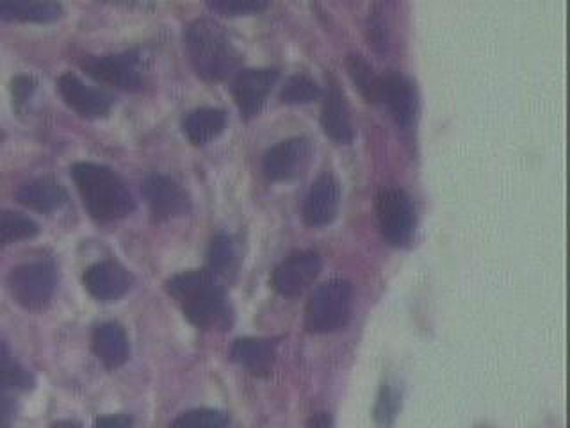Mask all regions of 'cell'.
Here are the masks:
<instances>
[{
  "label": "cell",
  "instance_id": "1",
  "mask_svg": "<svg viewBox=\"0 0 570 428\" xmlns=\"http://www.w3.org/2000/svg\"><path fill=\"white\" fill-rule=\"evenodd\" d=\"M72 179L83 196L84 205L97 222H115L135 211V199L126 182L111 168L95 163H75Z\"/></svg>",
  "mask_w": 570,
  "mask_h": 428
},
{
  "label": "cell",
  "instance_id": "2",
  "mask_svg": "<svg viewBox=\"0 0 570 428\" xmlns=\"http://www.w3.org/2000/svg\"><path fill=\"white\" fill-rule=\"evenodd\" d=\"M168 293L181 303L187 320L200 329L227 325V297L209 270L186 271L168 280Z\"/></svg>",
  "mask_w": 570,
  "mask_h": 428
},
{
  "label": "cell",
  "instance_id": "3",
  "mask_svg": "<svg viewBox=\"0 0 570 428\" xmlns=\"http://www.w3.org/2000/svg\"><path fill=\"white\" fill-rule=\"evenodd\" d=\"M186 49L191 65L207 83H219L241 65V54L222 25L214 20H195L186 29Z\"/></svg>",
  "mask_w": 570,
  "mask_h": 428
},
{
  "label": "cell",
  "instance_id": "4",
  "mask_svg": "<svg viewBox=\"0 0 570 428\" xmlns=\"http://www.w3.org/2000/svg\"><path fill=\"white\" fill-rule=\"evenodd\" d=\"M353 288L348 280L335 279L312 293L305 312V325L314 334H330L348 325L352 318Z\"/></svg>",
  "mask_w": 570,
  "mask_h": 428
},
{
  "label": "cell",
  "instance_id": "5",
  "mask_svg": "<svg viewBox=\"0 0 570 428\" xmlns=\"http://www.w3.org/2000/svg\"><path fill=\"white\" fill-rule=\"evenodd\" d=\"M57 271L54 263H24L17 266L8 277V288L14 302L28 311H43L56 293Z\"/></svg>",
  "mask_w": 570,
  "mask_h": 428
},
{
  "label": "cell",
  "instance_id": "6",
  "mask_svg": "<svg viewBox=\"0 0 570 428\" xmlns=\"http://www.w3.org/2000/svg\"><path fill=\"white\" fill-rule=\"evenodd\" d=\"M83 68L98 83L109 84L123 92H140L144 88L143 66L136 52L89 56L84 61Z\"/></svg>",
  "mask_w": 570,
  "mask_h": 428
},
{
  "label": "cell",
  "instance_id": "7",
  "mask_svg": "<svg viewBox=\"0 0 570 428\" xmlns=\"http://www.w3.org/2000/svg\"><path fill=\"white\" fill-rule=\"evenodd\" d=\"M376 213L385 239L395 247H405L416 231V210L410 196L401 190H384L376 199Z\"/></svg>",
  "mask_w": 570,
  "mask_h": 428
},
{
  "label": "cell",
  "instance_id": "8",
  "mask_svg": "<svg viewBox=\"0 0 570 428\" xmlns=\"http://www.w3.org/2000/svg\"><path fill=\"white\" fill-rule=\"evenodd\" d=\"M312 156L314 147L309 138H289L266 152L262 170L269 181H292L303 175L306 168L311 167Z\"/></svg>",
  "mask_w": 570,
  "mask_h": 428
},
{
  "label": "cell",
  "instance_id": "9",
  "mask_svg": "<svg viewBox=\"0 0 570 428\" xmlns=\"http://www.w3.org/2000/svg\"><path fill=\"white\" fill-rule=\"evenodd\" d=\"M143 196L149 202L153 218L159 222L190 213L191 201L186 190L168 175L152 173L143 182Z\"/></svg>",
  "mask_w": 570,
  "mask_h": 428
},
{
  "label": "cell",
  "instance_id": "10",
  "mask_svg": "<svg viewBox=\"0 0 570 428\" xmlns=\"http://www.w3.org/2000/svg\"><path fill=\"white\" fill-rule=\"evenodd\" d=\"M321 257L315 252H294L273 271V288L283 297H298L318 279Z\"/></svg>",
  "mask_w": 570,
  "mask_h": 428
},
{
  "label": "cell",
  "instance_id": "11",
  "mask_svg": "<svg viewBox=\"0 0 570 428\" xmlns=\"http://www.w3.org/2000/svg\"><path fill=\"white\" fill-rule=\"evenodd\" d=\"M277 81H279V71L273 68H248L236 75L233 95L243 117H256L268 100Z\"/></svg>",
  "mask_w": 570,
  "mask_h": 428
},
{
  "label": "cell",
  "instance_id": "12",
  "mask_svg": "<svg viewBox=\"0 0 570 428\" xmlns=\"http://www.w3.org/2000/svg\"><path fill=\"white\" fill-rule=\"evenodd\" d=\"M61 97L77 115L84 118H104L112 107L111 95L104 89L92 88L74 74L61 75L57 79Z\"/></svg>",
  "mask_w": 570,
  "mask_h": 428
},
{
  "label": "cell",
  "instance_id": "13",
  "mask_svg": "<svg viewBox=\"0 0 570 428\" xmlns=\"http://www.w3.org/2000/svg\"><path fill=\"white\" fill-rule=\"evenodd\" d=\"M341 204V186L332 173H323L315 179L305 202H303V220L311 227H325L337 216Z\"/></svg>",
  "mask_w": 570,
  "mask_h": 428
},
{
  "label": "cell",
  "instance_id": "14",
  "mask_svg": "<svg viewBox=\"0 0 570 428\" xmlns=\"http://www.w3.org/2000/svg\"><path fill=\"white\" fill-rule=\"evenodd\" d=\"M84 286L100 302H115L129 291L132 279L120 263L103 261L89 266L84 274Z\"/></svg>",
  "mask_w": 570,
  "mask_h": 428
},
{
  "label": "cell",
  "instance_id": "15",
  "mask_svg": "<svg viewBox=\"0 0 570 428\" xmlns=\"http://www.w3.org/2000/svg\"><path fill=\"white\" fill-rule=\"evenodd\" d=\"M381 103L389 106L392 118L404 131L412 127L418 117V92L412 81L401 74L384 77Z\"/></svg>",
  "mask_w": 570,
  "mask_h": 428
},
{
  "label": "cell",
  "instance_id": "16",
  "mask_svg": "<svg viewBox=\"0 0 570 428\" xmlns=\"http://www.w3.org/2000/svg\"><path fill=\"white\" fill-rule=\"evenodd\" d=\"M321 126L330 140L338 145H349L355 140V127H353L352 111L348 103L337 84H332L323 104Z\"/></svg>",
  "mask_w": 570,
  "mask_h": 428
},
{
  "label": "cell",
  "instance_id": "17",
  "mask_svg": "<svg viewBox=\"0 0 570 428\" xmlns=\"http://www.w3.org/2000/svg\"><path fill=\"white\" fill-rule=\"evenodd\" d=\"M17 201L29 210L49 214L61 210L68 202V193L56 179L37 178L20 186L17 191Z\"/></svg>",
  "mask_w": 570,
  "mask_h": 428
},
{
  "label": "cell",
  "instance_id": "18",
  "mask_svg": "<svg viewBox=\"0 0 570 428\" xmlns=\"http://www.w3.org/2000/svg\"><path fill=\"white\" fill-rule=\"evenodd\" d=\"M230 357L234 363L254 373L257 377H265L273 370L275 345L268 340H257V338H243L234 343L230 349Z\"/></svg>",
  "mask_w": 570,
  "mask_h": 428
},
{
  "label": "cell",
  "instance_id": "19",
  "mask_svg": "<svg viewBox=\"0 0 570 428\" xmlns=\"http://www.w3.org/2000/svg\"><path fill=\"white\" fill-rule=\"evenodd\" d=\"M94 352L106 368H120L129 359L130 346L127 334L118 323H103L94 334Z\"/></svg>",
  "mask_w": 570,
  "mask_h": 428
},
{
  "label": "cell",
  "instance_id": "20",
  "mask_svg": "<svg viewBox=\"0 0 570 428\" xmlns=\"http://www.w3.org/2000/svg\"><path fill=\"white\" fill-rule=\"evenodd\" d=\"M225 126H227L225 111L216 109V107H200L184 118L182 129H184L187 140L200 147V145H207L214 138H218Z\"/></svg>",
  "mask_w": 570,
  "mask_h": 428
},
{
  "label": "cell",
  "instance_id": "21",
  "mask_svg": "<svg viewBox=\"0 0 570 428\" xmlns=\"http://www.w3.org/2000/svg\"><path fill=\"white\" fill-rule=\"evenodd\" d=\"M63 8L56 2H33V0H0V19L10 22H33L49 24L56 22Z\"/></svg>",
  "mask_w": 570,
  "mask_h": 428
},
{
  "label": "cell",
  "instance_id": "22",
  "mask_svg": "<svg viewBox=\"0 0 570 428\" xmlns=\"http://www.w3.org/2000/svg\"><path fill=\"white\" fill-rule=\"evenodd\" d=\"M34 386V378L22 364L14 361L10 346L0 341V395L28 392Z\"/></svg>",
  "mask_w": 570,
  "mask_h": 428
},
{
  "label": "cell",
  "instance_id": "23",
  "mask_svg": "<svg viewBox=\"0 0 570 428\" xmlns=\"http://www.w3.org/2000/svg\"><path fill=\"white\" fill-rule=\"evenodd\" d=\"M348 74L352 77L353 84L357 86L367 103H381V94H384V77L376 75L372 63L366 61V57L352 54L348 57Z\"/></svg>",
  "mask_w": 570,
  "mask_h": 428
},
{
  "label": "cell",
  "instance_id": "24",
  "mask_svg": "<svg viewBox=\"0 0 570 428\" xmlns=\"http://www.w3.org/2000/svg\"><path fill=\"white\" fill-rule=\"evenodd\" d=\"M40 233V225L25 214L0 210V248L31 239Z\"/></svg>",
  "mask_w": 570,
  "mask_h": 428
},
{
  "label": "cell",
  "instance_id": "25",
  "mask_svg": "<svg viewBox=\"0 0 570 428\" xmlns=\"http://www.w3.org/2000/svg\"><path fill=\"white\" fill-rule=\"evenodd\" d=\"M320 97V86L314 81L305 77V75H294V77H291L283 86L282 94H280L282 103L294 104V106L314 103Z\"/></svg>",
  "mask_w": 570,
  "mask_h": 428
},
{
  "label": "cell",
  "instance_id": "26",
  "mask_svg": "<svg viewBox=\"0 0 570 428\" xmlns=\"http://www.w3.org/2000/svg\"><path fill=\"white\" fill-rule=\"evenodd\" d=\"M228 416L223 410L195 409L173 421L170 428H227Z\"/></svg>",
  "mask_w": 570,
  "mask_h": 428
},
{
  "label": "cell",
  "instance_id": "27",
  "mask_svg": "<svg viewBox=\"0 0 570 428\" xmlns=\"http://www.w3.org/2000/svg\"><path fill=\"white\" fill-rule=\"evenodd\" d=\"M236 259V248L227 234H218L209 247V271L213 275L227 274Z\"/></svg>",
  "mask_w": 570,
  "mask_h": 428
},
{
  "label": "cell",
  "instance_id": "28",
  "mask_svg": "<svg viewBox=\"0 0 570 428\" xmlns=\"http://www.w3.org/2000/svg\"><path fill=\"white\" fill-rule=\"evenodd\" d=\"M209 8L225 17H248V14L265 11L268 2L265 0H214V2H209Z\"/></svg>",
  "mask_w": 570,
  "mask_h": 428
},
{
  "label": "cell",
  "instance_id": "29",
  "mask_svg": "<svg viewBox=\"0 0 570 428\" xmlns=\"http://www.w3.org/2000/svg\"><path fill=\"white\" fill-rule=\"evenodd\" d=\"M396 410H398V395H396L392 389H385L381 392L380 400H378V407H376V419H378V424L387 425L392 424V419H395Z\"/></svg>",
  "mask_w": 570,
  "mask_h": 428
},
{
  "label": "cell",
  "instance_id": "30",
  "mask_svg": "<svg viewBox=\"0 0 570 428\" xmlns=\"http://www.w3.org/2000/svg\"><path fill=\"white\" fill-rule=\"evenodd\" d=\"M36 79H33L31 75H19V77H14L13 83H11V94H13L14 103L28 104L29 98L33 97L34 92H36Z\"/></svg>",
  "mask_w": 570,
  "mask_h": 428
},
{
  "label": "cell",
  "instance_id": "31",
  "mask_svg": "<svg viewBox=\"0 0 570 428\" xmlns=\"http://www.w3.org/2000/svg\"><path fill=\"white\" fill-rule=\"evenodd\" d=\"M17 418V402L11 395H0V428H13Z\"/></svg>",
  "mask_w": 570,
  "mask_h": 428
},
{
  "label": "cell",
  "instance_id": "32",
  "mask_svg": "<svg viewBox=\"0 0 570 428\" xmlns=\"http://www.w3.org/2000/svg\"><path fill=\"white\" fill-rule=\"evenodd\" d=\"M95 428H132V419L126 415L103 416L97 419Z\"/></svg>",
  "mask_w": 570,
  "mask_h": 428
},
{
  "label": "cell",
  "instance_id": "33",
  "mask_svg": "<svg viewBox=\"0 0 570 428\" xmlns=\"http://www.w3.org/2000/svg\"><path fill=\"white\" fill-rule=\"evenodd\" d=\"M306 428H335L334 418L329 413H320L306 421Z\"/></svg>",
  "mask_w": 570,
  "mask_h": 428
},
{
  "label": "cell",
  "instance_id": "34",
  "mask_svg": "<svg viewBox=\"0 0 570 428\" xmlns=\"http://www.w3.org/2000/svg\"><path fill=\"white\" fill-rule=\"evenodd\" d=\"M51 428H83V425L77 424V421H71V419H65V421L52 424Z\"/></svg>",
  "mask_w": 570,
  "mask_h": 428
},
{
  "label": "cell",
  "instance_id": "35",
  "mask_svg": "<svg viewBox=\"0 0 570 428\" xmlns=\"http://www.w3.org/2000/svg\"><path fill=\"white\" fill-rule=\"evenodd\" d=\"M4 140V135H2V132H0V141Z\"/></svg>",
  "mask_w": 570,
  "mask_h": 428
}]
</instances>
